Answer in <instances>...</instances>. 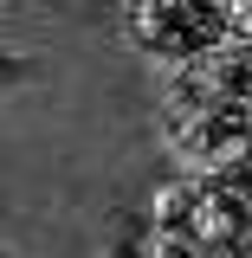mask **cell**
Returning a JSON list of instances; mask_svg holds the SVG:
<instances>
[{
  "mask_svg": "<svg viewBox=\"0 0 252 258\" xmlns=\"http://www.w3.org/2000/svg\"><path fill=\"white\" fill-rule=\"evenodd\" d=\"M162 129H168L175 155L194 168H233L252 155V39L246 32L168 78Z\"/></svg>",
  "mask_w": 252,
  "mask_h": 258,
  "instance_id": "6da1fadb",
  "label": "cell"
},
{
  "mask_svg": "<svg viewBox=\"0 0 252 258\" xmlns=\"http://www.w3.org/2000/svg\"><path fill=\"white\" fill-rule=\"evenodd\" d=\"M239 32H246V39H252V7H239Z\"/></svg>",
  "mask_w": 252,
  "mask_h": 258,
  "instance_id": "277c9868",
  "label": "cell"
},
{
  "mask_svg": "<svg viewBox=\"0 0 252 258\" xmlns=\"http://www.w3.org/2000/svg\"><path fill=\"white\" fill-rule=\"evenodd\" d=\"M246 258H252V252H246Z\"/></svg>",
  "mask_w": 252,
  "mask_h": 258,
  "instance_id": "8992f818",
  "label": "cell"
},
{
  "mask_svg": "<svg viewBox=\"0 0 252 258\" xmlns=\"http://www.w3.org/2000/svg\"><path fill=\"white\" fill-rule=\"evenodd\" d=\"M149 220L175 245H188L194 258H246L252 252V161L200 168L188 181L162 187Z\"/></svg>",
  "mask_w": 252,
  "mask_h": 258,
  "instance_id": "7a4b0ae2",
  "label": "cell"
},
{
  "mask_svg": "<svg viewBox=\"0 0 252 258\" xmlns=\"http://www.w3.org/2000/svg\"><path fill=\"white\" fill-rule=\"evenodd\" d=\"M129 39L162 64H194L207 52H220L226 39H239V7H220V0H136L123 13Z\"/></svg>",
  "mask_w": 252,
  "mask_h": 258,
  "instance_id": "3957f363",
  "label": "cell"
},
{
  "mask_svg": "<svg viewBox=\"0 0 252 258\" xmlns=\"http://www.w3.org/2000/svg\"><path fill=\"white\" fill-rule=\"evenodd\" d=\"M246 161H252V155H246Z\"/></svg>",
  "mask_w": 252,
  "mask_h": 258,
  "instance_id": "5b68a950",
  "label": "cell"
}]
</instances>
